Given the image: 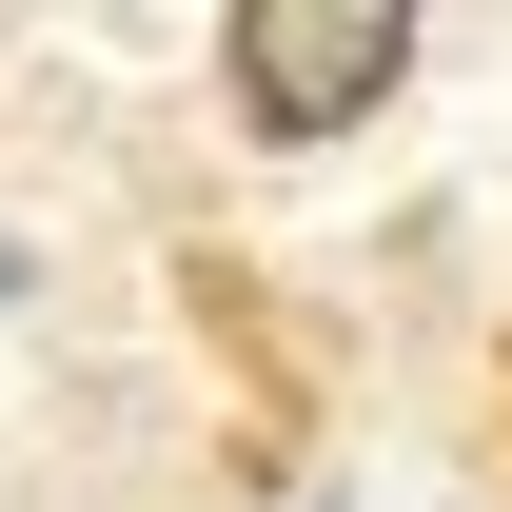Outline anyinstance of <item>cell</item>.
I'll return each mask as SVG.
<instances>
[{
  "mask_svg": "<svg viewBox=\"0 0 512 512\" xmlns=\"http://www.w3.org/2000/svg\"><path fill=\"white\" fill-rule=\"evenodd\" d=\"M217 79H237L256 138H355L414 79V0H237L217 20Z\"/></svg>",
  "mask_w": 512,
  "mask_h": 512,
  "instance_id": "obj_1",
  "label": "cell"
},
{
  "mask_svg": "<svg viewBox=\"0 0 512 512\" xmlns=\"http://www.w3.org/2000/svg\"><path fill=\"white\" fill-rule=\"evenodd\" d=\"M0 296H20V237H0Z\"/></svg>",
  "mask_w": 512,
  "mask_h": 512,
  "instance_id": "obj_2",
  "label": "cell"
},
{
  "mask_svg": "<svg viewBox=\"0 0 512 512\" xmlns=\"http://www.w3.org/2000/svg\"><path fill=\"white\" fill-rule=\"evenodd\" d=\"M493 375H512V355H493Z\"/></svg>",
  "mask_w": 512,
  "mask_h": 512,
  "instance_id": "obj_3",
  "label": "cell"
}]
</instances>
